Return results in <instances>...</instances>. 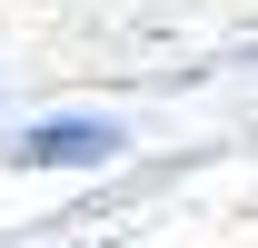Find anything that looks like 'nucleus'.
Returning a JSON list of instances; mask_svg holds the SVG:
<instances>
[{"label":"nucleus","mask_w":258,"mask_h":248,"mask_svg":"<svg viewBox=\"0 0 258 248\" xmlns=\"http://www.w3.org/2000/svg\"><path fill=\"white\" fill-rule=\"evenodd\" d=\"M119 149H129V129L109 119V109H40V119H20L10 129V169H119Z\"/></svg>","instance_id":"obj_1"}]
</instances>
